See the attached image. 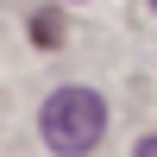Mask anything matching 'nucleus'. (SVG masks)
Masks as SVG:
<instances>
[{"label":"nucleus","mask_w":157,"mask_h":157,"mask_svg":"<svg viewBox=\"0 0 157 157\" xmlns=\"http://www.w3.org/2000/svg\"><path fill=\"white\" fill-rule=\"evenodd\" d=\"M138 157H157V138H145V145H138Z\"/></svg>","instance_id":"f03ea898"},{"label":"nucleus","mask_w":157,"mask_h":157,"mask_svg":"<svg viewBox=\"0 0 157 157\" xmlns=\"http://www.w3.org/2000/svg\"><path fill=\"white\" fill-rule=\"evenodd\" d=\"M101 132H107V101L94 88H57L44 101V145L75 157V151H94Z\"/></svg>","instance_id":"f257e3e1"}]
</instances>
